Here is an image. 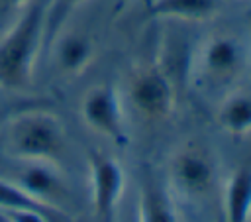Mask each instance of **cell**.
<instances>
[{
    "mask_svg": "<svg viewBox=\"0 0 251 222\" xmlns=\"http://www.w3.org/2000/svg\"><path fill=\"white\" fill-rule=\"evenodd\" d=\"M45 6L43 0H31L0 37V86L6 90H24L33 79L35 61L45 43Z\"/></svg>",
    "mask_w": 251,
    "mask_h": 222,
    "instance_id": "cell-1",
    "label": "cell"
},
{
    "mask_svg": "<svg viewBox=\"0 0 251 222\" xmlns=\"http://www.w3.org/2000/svg\"><path fill=\"white\" fill-rule=\"evenodd\" d=\"M0 145L18 161H53L65 155L67 138L61 120L47 110L16 114L0 132Z\"/></svg>",
    "mask_w": 251,
    "mask_h": 222,
    "instance_id": "cell-2",
    "label": "cell"
},
{
    "mask_svg": "<svg viewBox=\"0 0 251 222\" xmlns=\"http://www.w3.org/2000/svg\"><path fill=\"white\" fill-rule=\"evenodd\" d=\"M249 61L251 49L243 37L218 31L198 45L192 57V75L204 90H226L245 75Z\"/></svg>",
    "mask_w": 251,
    "mask_h": 222,
    "instance_id": "cell-3",
    "label": "cell"
},
{
    "mask_svg": "<svg viewBox=\"0 0 251 222\" xmlns=\"http://www.w3.org/2000/svg\"><path fill=\"white\" fill-rule=\"evenodd\" d=\"M127 100L141 118L159 122L171 116L175 108V84L159 65L139 67L129 77Z\"/></svg>",
    "mask_w": 251,
    "mask_h": 222,
    "instance_id": "cell-4",
    "label": "cell"
},
{
    "mask_svg": "<svg viewBox=\"0 0 251 222\" xmlns=\"http://www.w3.org/2000/svg\"><path fill=\"white\" fill-rule=\"evenodd\" d=\"M80 116L92 132L116 143L127 141L126 124H124V108L112 84L104 83V84L90 86L82 96Z\"/></svg>",
    "mask_w": 251,
    "mask_h": 222,
    "instance_id": "cell-5",
    "label": "cell"
},
{
    "mask_svg": "<svg viewBox=\"0 0 251 222\" xmlns=\"http://www.w3.org/2000/svg\"><path fill=\"white\" fill-rule=\"evenodd\" d=\"M22 167L16 173V183L27 196L47 210H59L69 198L67 181L61 169L53 161H20Z\"/></svg>",
    "mask_w": 251,
    "mask_h": 222,
    "instance_id": "cell-6",
    "label": "cell"
},
{
    "mask_svg": "<svg viewBox=\"0 0 251 222\" xmlns=\"http://www.w3.org/2000/svg\"><path fill=\"white\" fill-rule=\"evenodd\" d=\"M169 175L173 187L180 194L196 198V196H204L214 187L216 167L204 149L196 145H188L173 155Z\"/></svg>",
    "mask_w": 251,
    "mask_h": 222,
    "instance_id": "cell-7",
    "label": "cell"
},
{
    "mask_svg": "<svg viewBox=\"0 0 251 222\" xmlns=\"http://www.w3.org/2000/svg\"><path fill=\"white\" fill-rule=\"evenodd\" d=\"M88 167H90V189H92L94 212L102 222H112L116 206L124 193V185H126L124 171L116 159L98 151L90 153Z\"/></svg>",
    "mask_w": 251,
    "mask_h": 222,
    "instance_id": "cell-8",
    "label": "cell"
},
{
    "mask_svg": "<svg viewBox=\"0 0 251 222\" xmlns=\"http://www.w3.org/2000/svg\"><path fill=\"white\" fill-rule=\"evenodd\" d=\"M51 43H55V61L61 73L75 77L80 75L96 55L94 41L80 31L59 33Z\"/></svg>",
    "mask_w": 251,
    "mask_h": 222,
    "instance_id": "cell-9",
    "label": "cell"
},
{
    "mask_svg": "<svg viewBox=\"0 0 251 222\" xmlns=\"http://www.w3.org/2000/svg\"><path fill=\"white\" fill-rule=\"evenodd\" d=\"M222 0H151L147 10L151 18L206 22L220 12Z\"/></svg>",
    "mask_w": 251,
    "mask_h": 222,
    "instance_id": "cell-10",
    "label": "cell"
},
{
    "mask_svg": "<svg viewBox=\"0 0 251 222\" xmlns=\"http://www.w3.org/2000/svg\"><path fill=\"white\" fill-rule=\"evenodd\" d=\"M251 214V167H237L224 191V222H247Z\"/></svg>",
    "mask_w": 251,
    "mask_h": 222,
    "instance_id": "cell-11",
    "label": "cell"
},
{
    "mask_svg": "<svg viewBox=\"0 0 251 222\" xmlns=\"http://www.w3.org/2000/svg\"><path fill=\"white\" fill-rule=\"evenodd\" d=\"M137 222H178L176 208L169 191L153 179H145L141 183Z\"/></svg>",
    "mask_w": 251,
    "mask_h": 222,
    "instance_id": "cell-12",
    "label": "cell"
},
{
    "mask_svg": "<svg viewBox=\"0 0 251 222\" xmlns=\"http://www.w3.org/2000/svg\"><path fill=\"white\" fill-rule=\"evenodd\" d=\"M218 122L231 136H247L251 132V92L231 90L218 108Z\"/></svg>",
    "mask_w": 251,
    "mask_h": 222,
    "instance_id": "cell-13",
    "label": "cell"
},
{
    "mask_svg": "<svg viewBox=\"0 0 251 222\" xmlns=\"http://www.w3.org/2000/svg\"><path fill=\"white\" fill-rule=\"evenodd\" d=\"M88 0H49L45 6V43H51L71 18V14Z\"/></svg>",
    "mask_w": 251,
    "mask_h": 222,
    "instance_id": "cell-14",
    "label": "cell"
},
{
    "mask_svg": "<svg viewBox=\"0 0 251 222\" xmlns=\"http://www.w3.org/2000/svg\"><path fill=\"white\" fill-rule=\"evenodd\" d=\"M0 208H4V210H20V208H41V210H47L41 204H37L31 196H27L16 183L6 179L4 175H0Z\"/></svg>",
    "mask_w": 251,
    "mask_h": 222,
    "instance_id": "cell-15",
    "label": "cell"
},
{
    "mask_svg": "<svg viewBox=\"0 0 251 222\" xmlns=\"http://www.w3.org/2000/svg\"><path fill=\"white\" fill-rule=\"evenodd\" d=\"M47 210L41 208H20V210H8L10 222H49Z\"/></svg>",
    "mask_w": 251,
    "mask_h": 222,
    "instance_id": "cell-16",
    "label": "cell"
},
{
    "mask_svg": "<svg viewBox=\"0 0 251 222\" xmlns=\"http://www.w3.org/2000/svg\"><path fill=\"white\" fill-rule=\"evenodd\" d=\"M31 0H0V6L4 10H14V12H20L24 6H27Z\"/></svg>",
    "mask_w": 251,
    "mask_h": 222,
    "instance_id": "cell-17",
    "label": "cell"
},
{
    "mask_svg": "<svg viewBox=\"0 0 251 222\" xmlns=\"http://www.w3.org/2000/svg\"><path fill=\"white\" fill-rule=\"evenodd\" d=\"M0 222H10V214L4 208H0Z\"/></svg>",
    "mask_w": 251,
    "mask_h": 222,
    "instance_id": "cell-18",
    "label": "cell"
},
{
    "mask_svg": "<svg viewBox=\"0 0 251 222\" xmlns=\"http://www.w3.org/2000/svg\"><path fill=\"white\" fill-rule=\"evenodd\" d=\"M222 2H245V0H222Z\"/></svg>",
    "mask_w": 251,
    "mask_h": 222,
    "instance_id": "cell-19",
    "label": "cell"
},
{
    "mask_svg": "<svg viewBox=\"0 0 251 222\" xmlns=\"http://www.w3.org/2000/svg\"><path fill=\"white\" fill-rule=\"evenodd\" d=\"M247 222H251V214H249V220H247Z\"/></svg>",
    "mask_w": 251,
    "mask_h": 222,
    "instance_id": "cell-20",
    "label": "cell"
}]
</instances>
